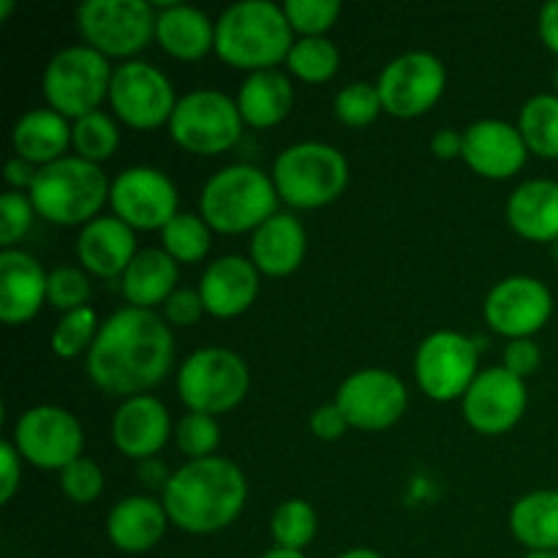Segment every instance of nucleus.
I'll list each match as a JSON object with an SVG mask.
<instances>
[{"label":"nucleus","instance_id":"26","mask_svg":"<svg viewBox=\"0 0 558 558\" xmlns=\"http://www.w3.org/2000/svg\"><path fill=\"white\" fill-rule=\"evenodd\" d=\"M156 41L178 60H199L216 49V22L196 5L167 3L156 20Z\"/></svg>","mask_w":558,"mask_h":558},{"label":"nucleus","instance_id":"13","mask_svg":"<svg viewBox=\"0 0 558 558\" xmlns=\"http://www.w3.org/2000/svg\"><path fill=\"white\" fill-rule=\"evenodd\" d=\"M178 101L180 98H174L169 76L156 65L145 63V60H129L114 69L109 104H112L114 114L131 129L150 131L169 123Z\"/></svg>","mask_w":558,"mask_h":558},{"label":"nucleus","instance_id":"56","mask_svg":"<svg viewBox=\"0 0 558 558\" xmlns=\"http://www.w3.org/2000/svg\"><path fill=\"white\" fill-rule=\"evenodd\" d=\"M554 259L558 262V240H556V243H554Z\"/></svg>","mask_w":558,"mask_h":558},{"label":"nucleus","instance_id":"24","mask_svg":"<svg viewBox=\"0 0 558 558\" xmlns=\"http://www.w3.org/2000/svg\"><path fill=\"white\" fill-rule=\"evenodd\" d=\"M305 248L308 238L300 218H294L292 213H276L251 238V262L262 276L283 278L303 265Z\"/></svg>","mask_w":558,"mask_h":558},{"label":"nucleus","instance_id":"17","mask_svg":"<svg viewBox=\"0 0 558 558\" xmlns=\"http://www.w3.org/2000/svg\"><path fill=\"white\" fill-rule=\"evenodd\" d=\"M485 322L494 332L518 341L532 338L554 314V294L532 276H510L496 283L485 298Z\"/></svg>","mask_w":558,"mask_h":558},{"label":"nucleus","instance_id":"30","mask_svg":"<svg viewBox=\"0 0 558 558\" xmlns=\"http://www.w3.org/2000/svg\"><path fill=\"white\" fill-rule=\"evenodd\" d=\"M14 153L36 167L65 158V147L71 145V125L54 109H31L16 120L11 131Z\"/></svg>","mask_w":558,"mask_h":558},{"label":"nucleus","instance_id":"1","mask_svg":"<svg viewBox=\"0 0 558 558\" xmlns=\"http://www.w3.org/2000/svg\"><path fill=\"white\" fill-rule=\"evenodd\" d=\"M174 336L156 311L120 308L98 330L87 352V376L107 396H147L172 368Z\"/></svg>","mask_w":558,"mask_h":558},{"label":"nucleus","instance_id":"48","mask_svg":"<svg viewBox=\"0 0 558 558\" xmlns=\"http://www.w3.org/2000/svg\"><path fill=\"white\" fill-rule=\"evenodd\" d=\"M136 477H140V483L145 485L147 490H167L169 480H172V474H169L167 463L158 461V458H145V461H140V466H136Z\"/></svg>","mask_w":558,"mask_h":558},{"label":"nucleus","instance_id":"3","mask_svg":"<svg viewBox=\"0 0 558 558\" xmlns=\"http://www.w3.org/2000/svg\"><path fill=\"white\" fill-rule=\"evenodd\" d=\"M294 47V31L283 5L270 0H243L218 16L216 49L218 58L232 69L270 71L289 58Z\"/></svg>","mask_w":558,"mask_h":558},{"label":"nucleus","instance_id":"51","mask_svg":"<svg viewBox=\"0 0 558 558\" xmlns=\"http://www.w3.org/2000/svg\"><path fill=\"white\" fill-rule=\"evenodd\" d=\"M539 38L550 52L558 54V0H550L539 9Z\"/></svg>","mask_w":558,"mask_h":558},{"label":"nucleus","instance_id":"8","mask_svg":"<svg viewBox=\"0 0 558 558\" xmlns=\"http://www.w3.org/2000/svg\"><path fill=\"white\" fill-rule=\"evenodd\" d=\"M112 74L109 58H104L87 44L65 47L49 60L47 71H44V98H47L49 109L63 114L65 120H80L85 114L98 112L104 98H109Z\"/></svg>","mask_w":558,"mask_h":558},{"label":"nucleus","instance_id":"25","mask_svg":"<svg viewBox=\"0 0 558 558\" xmlns=\"http://www.w3.org/2000/svg\"><path fill=\"white\" fill-rule=\"evenodd\" d=\"M169 515L153 496H129L107 518V537L123 554H147L161 543Z\"/></svg>","mask_w":558,"mask_h":558},{"label":"nucleus","instance_id":"50","mask_svg":"<svg viewBox=\"0 0 558 558\" xmlns=\"http://www.w3.org/2000/svg\"><path fill=\"white\" fill-rule=\"evenodd\" d=\"M36 174H38L36 163L25 161V158H20V156H14L9 163H5V183H9L11 189H20V191L27 189V191H31Z\"/></svg>","mask_w":558,"mask_h":558},{"label":"nucleus","instance_id":"43","mask_svg":"<svg viewBox=\"0 0 558 558\" xmlns=\"http://www.w3.org/2000/svg\"><path fill=\"white\" fill-rule=\"evenodd\" d=\"M33 216H36V207H33L31 196H25L22 191L0 194V245L3 251L20 243L31 232Z\"/></svg>","mask_w":558,"mask_h":558},{"label":"nucleus","instance_id":"35","mask_svg":"<svg viewBox=\"0 0 558 558\" xmlns=\"http://www.w3.org/2000/svg\"><path fill=\"white\" fill-rule=\"evenodd\" d=\"M71 145H74L76 156L101 167V161H109L114 150H118L120 131L114 120L98 109V112L74 120V125H71Z\"/></svg>","mask_w":558,"mask_h":558},{"label":"nucleus","instance_id":"49","mask_svg":"<svg viewBox=\"0 0 558 558\" xmlns=\"http://www.w3.org/2000/svg\"><path fill=\"white\" fill-rule=\"evenodd\" d=\"M430 153L441 161H452V158H463V134L452 129L436 131L430 140Z\"/></svg>","mask_w":558,"mask_h":558},{"label":"nucleus","instance_id":"22","mask_svg":"<svg viewBox=\"0 0 558 558\" xmlns=\"http://www.w3.org/2000/svg\"><path fill=\"white\" fill-rule=\"evenodd\" d=\"M47 278L25 251H0V319L5 325L31 322L47 300Z\"/></svg>","mask_w":558,"mask_h":558},{"label":"nucleus","instance_id":"14","mask_svg":"<svg viewBox=\"0 0 558 558\" xmlns=\"http://www.w3.org/2000/svg\"><path fill=\"white\" fill-rule=\"evenodd\" d=\"M376 87H379L381 107L392 118H420L445 96V63L430 52H407L381 69Z\"/></svg>","mask_w":558,"mask_h":558},{"label":"nucleus","instance_id":"7","mask_svg":"<svg viewBox=\"0 0 558 558\" xmlns=\"http://www.w3.org/2000/svg\"><path fill=\"white\" fill-rule=\"evenodd\" d=\"M251 387V374L245 360L232 349L205 347L185 357L178 371L180 401L189 412L227 414L245 401Z\"/></svg>","mask_w":558,"mask_h":558},{"label":"nucleus","instance_id":"38","mask_svg":"<svg viewBox=\"0 0 558 558\" xmlns=\"http://www.w3.org/2000/svg\"><path fill=\"white\" fill-rule=\"evenodd\" d=\"M381 112H385V107H381L379 87L371 85V82H352L343 90H338L336 118L343 125L363 129V125L374 123Z\"/></svg>","mask_w":558,"mask_h":558},{"label":"nucleus","instance_id":"53","mask_svg":"<svg viewBox=\"0 0 558 558\" xmlns=\"http://www.w3.org/2000/svg\"><path fill=\"white\" fill-rule=\"evenodd\" d=\"M338 558H385V556H379L376 550H368V548H354V550H347V554H341Z\"/></svg>","mask_w":558,"mask_h":558},{"label":"nucleus","instance_id":"45","mask_svg":"<svg viewBox=\"0 0 558 558\" xmlns=\"http://www.w3.org/2000/svg\"><path fill=\"white\" fill-rule=\"evenodd\" d=\"M539 363H543V352H539L532 338H518V341H510L505 347V368L515 374L518 379L537 374Z\"/></svg>","mask_w":558,"mask_h":558},{"label":"nucleus","instance_id":"44","mask_svg":"<svg viewBox=\"0 0 558 558\" xmlns=\"http://www.w3.org/2000/svg\"><path fill=\"white\" fill-rule=\"evenodd\" d=\"M205 314L199 289H178L172 298L163 303V319L169 327H191Z\"/></svg>","mask_w":558,"mask_h":558},{"label":"nucleus","instance_id":"47","mask_svg":"<svg viewBox=\"0 0 558 558\" xmlns=\"http://www.w3.org/2000/svg\"><path fill=\"white\" fill-rule=\"evenodd\" d=\"M0 466H3V477H0V501L9 505L22 483V456L16 452L14 441H3V445H0Z\"/></svg>","mask_w":558,"mask_h":558},{"label":"nucleus","instance_id":"5","mask_svg":"<svg viewBox=\"0 0 558 558\" xmlns=\"http://www.w3.org/2000/svg\"><path fill=\"white\" fill-rule=\"evenodd\" d=\"M109 189L112 183L98 163L80 156H65L47 167H38L27 196L38 216L47 218L49 223L85 227L107 205Z\"/></svg>","mask_w":558,"mask_h":558},{"label":"nucleus","instance_id":"10","mask_svg":"<svg viewBox=\"0 0 558 558\" xmlns=\"http://www.w3.org/2000/svg\"><path fill=\"white\" fill-rule=\"evenodd\" d=\"M169 134L183 150L218 156L232 150L243 134L238 101L218 90H194L183 96L169 120Z\"/></svg>","mask_w":558,"mask_h":558},{"label":"nucleus","instance_id":"18","mask_svg":"<svg viewBox=\"0 0 558 558\" xmlns=\"http://www.w3.org/2000/svg\"><path fill=\"white\" fill-rule=\"evenodd\" d=\"M526 381L501 365L480 371L463 396V417L477 434L499 436L515 428L526 414Z\"/></svg>","mask_w":558,"mask_h":558},{"label":"nucleus","instance_id":"54","mask_svg":"<svg viewBox=\"0 0 558 558\" xmlns=\"http://www.w3.org/2000/svg\"><path fill=\"white\" fill-rule=\"evenodd\" d=\"M523 558H558V550H529Z\"/></svg>","mask_w":558,"mask_h":558},{"label":"nucleus","instance_id":"36","mask_svg":"<svg viewBox=\"0 0 558 558\" xmlns=\"http://www.w3.org/2000/svg\"><path fill=\"white\" fill-rule=\"evenodd\" d=\"M316 512L308 501L289 499L272 512L270 532L276 539V548L287 550H305L311 539L316 537Z\"/></svg>","mask_w":558,"mask_h":558},{"label":"nucleus","instance_id":"46","mask_svg":"<svg viewBox=\"0 0 558 558\" xmlns=\"http://www.w3.org/2000/svg\"><path fill=\"white\" fill-rule=\"evenodd\" d=\"M349 423L343 417V412L338 409V403H322L314 414H311V430H314L316 439L322 441H338L347 434Z\"/></svg>","mask_w":558,"mask_h":558},{"label":"nucleus","instance_id":"12","mask_svg":"<svg viewBox=\"0 0 558 558\" xmlns=\"http://www.w3.org/2000/svg\"><path fill=\"white\" fill-rule=\"evenodd\" d=\"M14 447L27 463L49 472H63L65 466L82 458L85 434L69 409L33 407L20 414L14 423Z\"/></svg>","mask_w":558,"mask_h":558},{"label":"nucleus","instance_id":"31","mask_svg":"<svg viewBox=\"0 0 558 558\" xmlns=\"http://www.w3.org/2000/svg\"><path fill=\"white\" fill-rule=\"evenodd\" d=\"M510 529L529 550H558V490H534L518 499Z\"/></svg>","mask_w":558,"mask_h":558},{"label":"nucleus","instance_id":"42","mask_svg":"<svg viewBox=\"0 0 558 558\" xmlns=\"http://www.w3.org/2000/svg\"><path fill=\"white\" fill-rule=\"evenodd\" d=\"M60 490L69 496L74 505H93L104 490V472L90 458H76L71 466L60 472Z\"/></svg>","mask_w":558,"mask_h":558},{"label":"nucleus","instance_id":"16","mask_svg":"<svg viewBox=\"0 0 558 558\" xmlns=\"http://www.w3.org/2000/svg\"><path fill=\"white\" fill-rule=\"evenodd\" d=\"M112 213L131 229H163L178 216V189L153 167L123 169L109 189Z\"/></svg>","mask_w":558,"mask_h":558},{"label":"nucleus","instance_id":"28","mask_svg":"<svg viewBox=\"0 0 558 558\" xmlns=\"http://www.w3.org/2000/svg\"><path fill=\"white\" fill-rule=\"evenodd\" d=\"M178 262L167 251L145 248L120 276V289L134 308L153 311V305H163L178 292Z\"/></svg>","mask_w":558,"mask_h":558},{"label":"nucleus","instance_id":"33","mask_svg":"<svg viewBox=\"0 0 558 558\" xmlns=\"http://www.w3.org/2000/svg\"><path fill=\"white\" fill-rule=\"evenodd\" d=\"M161 243L163 251H167L174 262L196 265V262H202L210 254L213 234L202 216H194V213H178V216L161 229Z\"/></svg>","mask_w":558,"mask_h":558},{"label":"nucleus","instance_id":"2","mask_svg":"<svg viewBox=\"0 0 558 558\" xmlns=\"http://www.w3.org/2000/svg\"><path fill=\"white\" fill-rule=\"evenodd\" d=\"M248 499V483L229 458L189 461L161 494L169 523L189 534H216L232 526Z\"/></svg>","mask_w":558,"mask_h":558},{"label":"nucleus","instance_id":"41","mask_svg":"<svg viewBox=\"0 0 558 558\" xmlns=\"http://www.w3.org/2000/svg\"><path fill=\"white\" fill-rule=\"evenodd\" d=\"M47 300L52 308L69 311L85 308L87 300H90V283L87 276L80 267H58V270L49 272L47 278Z\"/></svg>","mask_w":558,"mask_h":558},{"label":"nucleus","instance_id":"9","mask_svg":"<svg viewBox=\"0 0 558 558\" xmlns=\"http://www.w3.org/2000/svg\"><path fill=\"white\" fill-rule=\"evenodd\" d=\"M158 14L147 0H87L76 9L85 44L104 58H131L156 38Z\"/></svg>","mask_w":558,"mask_h":558},{"label":"nucleus","instance_id":"55","mask_svg":"<svg viewBox=\"0 0 558 558\" xmlns=\"http://www.w3.org/2000/svg\"><path fill=\"white\" fill-rule=\"evenodd\" d=\"M11 11H14V3H11V0H0V22L9 20Z\"/></svg>","mask_w":558,"mask_h":558},{"label":"nucleus","instance_id":"29","mask_svg":"<svg viewBox=\"0 0 558 558\" xmlns=\"http://www.w3.org/2000/svg\"><path fill=\"white\" fill-rule=\"evenodd\" d=\"M234 101L243 114V123L254 125V129H272L292 112V80L278 69L256 71V74L245 76Z\"/></svg>","mask_w":558,"mask_h":558},{"label":"nucleus","instance_id":"32","mask_svg":"<svg viewBox=\"0 0 558 558\" xmlns=\"http://www.w3.org/2000/svg\"><path fill=\"white\" fill-rule=\"evenodd\" d=\"M518 131L526 142L529 153L539 158H558V96L539 93L529 98L518 118Z\"/></svg>","mask_w":558,"mask_h":558},{"label":"nucleus","instance_id":"20","mask_svg":"<svg viewBox=\"0 0 558 558\" xmlns=\"http://www.w3.org/2000/svg\"><path fill=\"white\" fill-rule=\"evenodd\" d=\"M172 436L167 407L153 396L125 398L112 417V441L123 456L145 461L156 458Z\"/></svg>","mask_w":558,"mask_h":558},{"label":"nucleus","instance_id":"52","mask_svg":"<svg viewBox=\"0 0 558 558\" xmlns=\"http://www.w3.org/2000/svg\"><path fill=\"white\" fill-rule=\"evenodd\" d=\"M262 558H305L303 550H287V548H272Z\"/></svg>","mask_w":558,"mask_h":558},{"label":"nucleus","instance_id":"21","mask_svg":"<svg viewBox=\"0 0 558 558\" xmlns=\"http://www.w3.org/2000/svg\"><path fill=\"white\" fill-rule=\"evenodd\" d=\"M205 314L216 319H234L254 305L259 294V270L251 259L240 254L221 256L210 262L199 281Z\"/></svg>","mask_w":558,"mask_h":558},{"label":"nucleus","instance_id":"40","mask_svg":"<svg viewBox=\"0 0 558 558\" xmlns=\"http://www.w3.org/2000/svg\"><path fill=\"white\" fill-rule=\"evenodd\" d=\"M289 25L303 38L325 36L336 20L341 16V3L338 0H287L283 3Z\"/></svg>","mask_w":558,"mask_h":558},{"label":"nucleus","instance_id":"23","mask_svg":"<svg viewBox=\"0 0 558 558\" xmlns=\"http://www.w3.org/2000/svg\"><path fill=\"white\" fill-rule=\"evenodd\" d=\"M136 254L140 251H136L134 229L120 221L118 216L93 218L76 238V256H80L82 267L98 278L123 276Z\"/></svg>","mask_w":558,"mask_h":558},{"label":"nucleus","instance_id":"27","mask_svg":"<svg viewBox=\"0 0 558 558\" xmlns=\"http://www.w3.org/2000/svg\"><path fill=\"white\" fill-rule=\"evenodd\" d=\"M507 221L532 243L558 240V183L556 180H526L507 202Z\"/></svg>","mask_w":558,"mask_h":558},{"label":"nucleus","instance_id":"6","mask_svg":"<svg viewBox=\"0 0 558 558\" xmlns=\"http://www.w3.org/2000/svg\"><path fill=\"white\" fill-rule=\"evenodd\" d=\"M272 183L287 205L319 210L347 191L349 163L338 147L325 142H298L276 158Z\"/></svg>","mask_w":558,"mask_h":558},{"label":"nucleus","instance_id":"15","mask_svg":"<svg viewBox=\"0 0 558 558\" xmlns=\"http://www.w3.org/2000/svg\"><path fill=\"white\" fill-rule=\"evenodd\" d=\"M338 409L349 428L385 430L403 417L409 407L407 385L392 371L363 368L343 379L336 392Z\"/></svg>","mask_w":558,"mask_h":558},{"label":"nucleus","instance_id":"57","mask_svg":"<svg viewBox=\"0 0 558 558\" xmlns=\"http://www.w3.org/2000/svg\"><path fill=\"white\" fill-rule=\"evenodd\" d=\"M554 85H556V96H558V69H556V74H554Z\"/></svg>","mask_w":558,"mask_h":558},{"label":"nucleus","instance_id":"37","mask_svg":"<svg viewBox=\"0 0 558 558\" xmlns=\"http://www.w3.org/2000/svg\"><path fill=\"white\" fill-rule=\"evenodd\" d=\"M98 330H101V325H98V316H96V311L90 308V305H85V308L69 311V314L60 316V322L54 325L52 352L58 354V357H63V360L80 357L85 349L90 352V347H93V341H96Z\"/></svg>","mask_w":558,"mask_h":558},{"label":"nucleus","instance_id":"34","mask_svg":"<svg viewBox=\"0 0 558 558\" xmlns=\"http://www.w3.org/2000/svg\"><path fill=\"white\" fill-rule=\"evenodd\" d=\"M289 71L294 76H300L303 82L311 85H319V82L332 80L338 74V65H341V52H338L336 44L325 36L314 38H298L294 47L289 49L287 58Z\"/></svg>","mask_w":558,"mask_h":558},{"label":"nucleus","instance_id":"19","mask_svg":"<svg viewBox=\"0 0 558 558\" xmlns=\"http://www.w3.org/2000/svg\"><path fill=\"white\" fill-rule=\"evenodd\" d=\"M529 147L518 125L505 120H477L463 131V161L488 180H507L526 163Z\"/></svg>","mask_w":558,"mask_h":558},{"label":"nucleus","instance_id":"4","mask_svg":"<svg viewBox=\"0 0 558 558\" xmlns=\"http://www.w3.org/2000/svg\"><path fill=\"white\" fill-rule=\"evenodd\" d=\"M278 196L272 174L254 163H232L213 174L202 189L199 210L207 227L221 234L256 232L278 213Z\"/></svg>","mask_w":558,"mask_h":558},{"label":"nucleus","instance_id":"11","mask_svg":"<svg viewBox=\"0 0 558 558\" xmlns=\"http://www.w3.org/2000/svg\"><path fill=\"white\" fill-rule=\"evenodd\" d=\"M483 341L456 330L430 332L414 354V376L430 401L450 403L466 396L477 379V360Z\"/></svg>","mask_w":558,"mask_h":558},{"label":"nucleus","instance_id":"39","mask_svg":"<svg viewBox=\"0 0 558 558\" xmlns=\"http://www.w3.org/2000/svg\"><path fill=\"white\" fill-rule=\"evenodd\" d=\"M174 441H178L180 452L189 456L191 461H202V458H213L218 441H221V428L218 420L210 414L189 412L174 428Z\"/></svg>","mask_w":558,"mask_h":558}]
</instances>
